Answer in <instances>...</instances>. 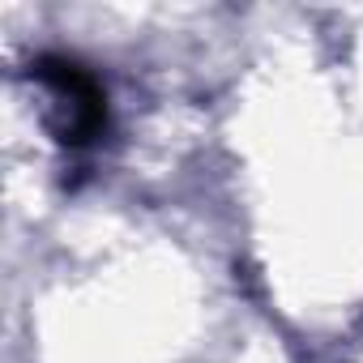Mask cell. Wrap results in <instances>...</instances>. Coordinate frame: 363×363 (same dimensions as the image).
Returning a JSON list of instances; mask_svg holds the SVG:
<instances>
[{"label":"cell","instance_id":"1","mask_svg":"<svg viewBox=\"0 0 363 363\" xmlns=\"http://www.w3.org/2000/svg\"><path fill=\"white\" fill-rule=\"evenodd\" d=\"M30 77L43 82L56 99L52 133H56L60 145L82 150V145H90L107 133V94L90 77V69H82L69 56H35Z\"/></svg>","mask_w":363,"mask_h":363}]
</instances>
